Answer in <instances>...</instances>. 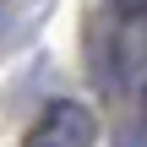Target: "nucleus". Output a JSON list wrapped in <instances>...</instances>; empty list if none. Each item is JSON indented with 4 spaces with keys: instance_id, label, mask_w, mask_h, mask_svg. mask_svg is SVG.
<instances>
[{
    "instance_id": "1",
    "label": "nucleus",
    "mask_w": 147,
    "mask_h": 147,
    "mask_svg": "<svg viewBox=\"0 0 147 147\" xmlns=\"http://www.w3.org/2000/svg\"><path fill=\"white\" fill-rule=\"evenodd\" d=\"M93 142H98V115L87 104H76V98H55L33 120L22 147H93Z\"/></svg>"
},
{
    "instance_id": "2",
    "label": "nucleus",
    "mask_w": 147,
    "mask_h": 147,
    "mask_svg": "<svg viewBox=\"0 0 147 147\" xmlns=\"http://www.w3.org/2000/svg\"><path fill=\"white\" fill-rule=\"evenodd\" d=\"M120 16H147V0H109Z\"/></svg>"
}]
</instances>
